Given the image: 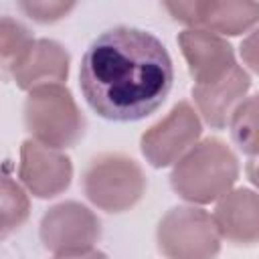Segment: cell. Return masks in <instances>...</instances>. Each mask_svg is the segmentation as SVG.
<instances>
[{"label": "cell", "instance_id": "obj_3", "mask_svg": "<svg viewBox=\"0 0 259 259\" xmlns=\"http://www.w3.org/2000/svg\"><path fill=\"white\" fill-rule=\"evenodd\" d=\"M24 127L47 148L67 150L85 136V115L65 85H45L28 91L22 105Z\"/></svg>", "mask_w": 259, "mask_h": 259}, {"label": "cell", "instance_id": "obj_1", "mask_svg": "<svg viewBox=\"0 0 259 259\" xmlns=\"http://www.w3.org/2000/svg\"><path fill=\"white\" fill-rule=\"evenodd\" d=\"M174 85L166 45L150 30L113 26L81 57L79 87L87 105L109 121H140L154 113Z\"/></svg>", "mask_w": 259, "mask_h": 259}, {"label": "cell", "instance_id": "obj_5", "mask_svg": "<svg viewBox=\"0 0 259 259\" xmlns=\"http://www.w3.org/2000/svg\"><path fill=\"white\" fill-rule=\"evenodd\" d=\"M221 241L212 214L194 204L172 206L156 229L158 251L166 259H217Z\"/></svg>", "mask_w": 259, "mask_h": 259}, {"label": "cell", "instance_id": "obj_18", "mask_svg": "<svg viewBox=\"0 0 259 259\" xmlns=\"http://www.w3.org/2000/svg\"><path fill=\"white\" fill-rule=\"evenodd\" d=\"M239 55H241L243 63H245L253 73L259 75V26L253 28V30L243 38V42H241V47H239Z\"/></svg>", "mask_w": 259, "mask_h": 259}, {"label": "cell", "instance_id": "obj_13", "mask_svg": "<svg viewBox=\"0 0 259 259\" xmlns=\"http://www.w3.org/2000/svg\"><path fill=\"white\" fill-rule=\"evenodd\" d=\"M251 77L241 65H237L219 81L192 85V99L198 115L212 130H223L225 125H229L233 111L247 97Z\"/></svg>", "mask_w": 259, "mask_h": 259}, {"label": "cell", "instance_id": "obj_7", "mask_svg": "<svg viewBox=\"0 0 259 259\" xmlns=\"http://www.w3.org/2000/svg\"><path fill=\"white\" fill-rule=\"evenodd\" d=\"M38 237L42 247L55 255L85 253L101 239V221L77 200L59 202L42 214Z\"/></svg>", "mask_w": 259, "mask_h": 259}, {"label": "cell", "instance_id": "obj_10", "mask_svg": "<svg viewBox=\"0 0 259 259\" xmlns=\"http://www.w3.org/2000/svg\"><path fill=\"white\" fill-rule=\"evenodd\" d=\"M178 47L194 85L219 81L239 65L227 38L206 30L184 28L178 34Z\"/></svg>", "mask_w": 259, "mask_h": 259}, {"label": "cell", "instance_id": "obj_20", "mask_svg": "<svg viewBox=\"0 0 259 259\" xmlns=\"http://www.w3.org/2000/svg\"><path fill=\"white\" fill-rule=\"evenodd\" d=\"M245 172H247L249 182H251L255 188H259V158H251V160L247 162V166H245Z\"/></svg>", "mask_w": 259, "mask_h": 259}, {"label": "cell", "instance_id": "obj_19", "mask_svg": "<svg viewBox=\"0 0 259 259\" xmlns=\"http://www.w3.org/2000/svg\"><path fill=\"white\" fill-rule=\"evenodd\" d=\"M53 259H107V255H105V253H101V251L91 249V251H85V253H73V255H55Z\"/></svg>", "mask_w": 259, "mask_h": 259}, {"label": "cell", "instance_id": "obj_2", "mask_svg": "<svg viewBox=\"0 0 259 259\" xmlns=\"http://www.w3.org/2000/svg\"><path fill=\"white\" fill-rule=\"evenodd\" d=\"M237 178V154L221 138H204L174 164L170 186L182 200L200 206L221 200Z\"/></svg>", "mask_w": 259, "mask_h": 259}, {"label": "cell", "instance_id": "obj_16", "mask_svg": "<svg viewBox=\"0 0 259 259\" xmlns=\"http://www.w3.org/2000/svg\"><path fill=\"white\" fill-rule=\"evenodd\" d=\"M36 38L32 32L16 18L4 14L0 20V59H2V69L8 73L12 65L30 49V45Z\"/></svg>", "mask_w": 259, "mask_h": 259}, {"label": "cell", "instance_id": "obj_9", "mask_svg": "<svg viewBox=\"0 0 259 259\" xmlns=\"http://www.w3.org/2000/svg\"><path fill=\"white\" fill-rule=\"evenodd\" d=\"M18 178L32 196L55 198L69 188L73 164L63 150L47 148L28 138L20 146Z\"/></svg>", "mask_w": 259, "mask_h": 259}, {"label": "cell", "instance_id": "obj_17", "mask_svg": "<svg viewBox=\"0 0 259 259\" xmlns=\"http://www.w3.org/2000/svg\"><path fill=\"white\" fill-rule=\"evenodd\" d=\"M16 8L38 24H53L65 18L73 8L75 2H59V0H24L18 2Z\"/></svg>", "mask_w": 259, "mask_h": 259}, {"label": "cell", "instance_id": "obj_11", "mask_svg": "<svg viewBox=\"0 0 259 259\" xmlns=\"http://www.w3.org/2000/svg\"><path fill=\"white\" fill-rule=\"evenodd\" d=\"M71 55L53 38H36L8 71L16 87L32 91L45 85H63L69 77Z\"/></svg>", "mask_w": 259, "mask_h": 259}, {"label": "cell", "instance_id": "obj_4", "mask_svg": "<svg viewBox=\"0 0 259 259\" xmlns=\"http://www.w3.org/2000/svg\"><path fill=\"white\" fill-rule=\"evenodd\" d=\"M81 186L87 200L105 212H125L146 194V174L142 166L119 152L97 154L81 174Z\"/></svg>", "mask_w": 259, "mask_h": 259}, {"label": "cell", "instance_id": "obj_12", "mask_svg": "<svg viewBox=\"0 0 259 259\" xmlns=\"http://www.w3.org/2000/svg\"><path fill=\"white\" fill-rule=\"evenodd\" d=\"M219 237L231 245L251 247L259 243V192L251 188H233L212 210Z\"/></svg>", "mask_w": 259, "mask_h": 259}, {"label": "cell", "instance_id": "obj_15", "mask_svg": "<svg viewBox=\"0 0 259 259\" xmlns=\"http://www.w3.org/2000/svg\"><path fill=\"white\" fill-rule=\"evenodd\" d=\"M30 212L26 188L20 186L10 174L2 176V239L18 231Z\"/></svg>", "mask_w": 259, "mask_h": 259}, {"label": "cell", "instance_id": "obj_8", "mask_svg": "<svg viewBox=\"0 0 259 259\" xmlns=\"http://www.w3.org/2000/svg\"><path fill=\"white\" fill-rule=\"evenodd\" d=\"M170 16L188 28L219 36H239L259 24V2L249 0H188L164 2Z\"/></svg>", "mask_w": 259, "mask_h": 259}, {"label": "cell", "instance_id": "obj_6", "mask_svg": "<svg viewBox=\"0 0 259 259\" xmlns=\"http://www.w3.org/2000/svg\"><path fill=\"white\" fill-rule=\"evenodd\" d=\"M200 134L202 121L196 107L188 101H178L160 121L142 134L140 150L154 168L174 166L200 142Z\"/></svg>", "mask_w": 259, "mask_h": 259}, {"label": "cell", "instance_id": "obj_14", "mask_svg": "<svg viewBox=\"0 0 259 259\" xmlns=\"http://www.w3.org/2000/svg\"><path fill=\"white\" fill-rule=\"evenodd\" d=\"M233 144L249 158H259V93L245 97L229 119Z\"/></svg>", "mask_w": 259, "mask_h": 259}]
</instances>
